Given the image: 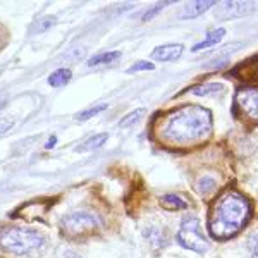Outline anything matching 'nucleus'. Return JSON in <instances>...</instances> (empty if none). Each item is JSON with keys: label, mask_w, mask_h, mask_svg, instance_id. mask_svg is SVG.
Returning a JSON list of instances; mask_svg holds the SVG:
<instances>
[{"label": "nucleus", "mask_w": 258, "mask_h": 258, "mask_svg": "<svg viewBox=\"0 0 258 258\" xmlns=\"http://www.w3.org/2000/svg\"><path fill=\"white\" fill-rule=\"evenodd\" d=\"M153 68H155V66H153L152 62L140 60V62H136V64H133L131 68L127 69V73L133 74V73H140V71H153Z\"/></svg>", "instance_id": "nucleus-22"}, {"label": "nucleus", "mask_w": 258, "mask_h": 258, "mask_svg": "<svg viewBox=\"0 0 258 258\" xmlns=\"http://www.w3.org/2000/svg\"><path fill=\"white\" fill-rule=\"evenodd\" d=\"M248 251H249V258H258V229H255V231L249 234Z\"/></svg>", "instance_id": "nucleus-21"}, {"label": "nucleus", "mask_w": 258, "mask_h": 258, "mask_svg": "<svg viewBox=\"0 0 258 258\" xmlns=\"http://www.w3.org/2000/svg\"><path fill=\"white\" fill-rule=\"evenodd\" d=\"M212 135V114L200 105H184L162 117L159 138L172 147H193Z\"/></svg>", "instance_id": "nucleus-1"}, {"label": "nucleus", "mask_w": 258, "mask_h": 258, "mask_svg": "<svg viewBox=\"0 0 258 258\" xmlns=\"http://www.w3.org/2000/svg\"><path fill=\"white\" fill-rule=\"evenodd\" d=\"M71 78H73V73H71L69 69H57L48 76V85L59 88V86L68 85L71 81Z\"/></svg>", "instance_id": "nucleus-13"}, {"label": "nucleus", "mask_w": 258, "mask_h": 258, "mask_svg": "<svg viewBox=\"0 0 258 258\" xmlns=\"http://www.w3.org/2000/svg\"><path fill=\"white\" fill-rule=\"evenodd\" d=\"M119 57H120V52L98 53V55H93L91 59H88V66H90V68H97V66H107V64H112L114 60H117Z\"/></svg>", "instance_id": "nucleus-14"}, {"label": "nucleus", "mask_w": 258, "mask_h": 258, "mask_svg": "<svg viewBox=\"0 0 258 258\" xmlns=\"http://www.w3.org/2000/svg\"><path fill=\"white\" fill-rule=\"evenodd\" d=\"M215 186H217V182H215L214 177H203L198 181L197 184V191L200 195H209L210 191L215 189Z\"/></svg>", "instance_id": "nucleus-18"}, {"label": "nucleus", "mask_w": 258, "mask_h": 258, "mask_svg": "<svg viewBox=\"0 0 258 258\" xmlns=\"http://www.w3.org/2000/svg\"><path fill=\"white\" fill-rule=\"evenodd\" d=\"M251 217L248 198L234 189H227L217 198L209 215V231L215 239H229L241 232Z\"/></svg>", "instance_id": "nucleus-2"}, {"label": "nucleus", "mask_w": 258, "mask_h": 258, "mask_svg": "<svg viewBox=\"0 0 258 258\" xmlns=\"http://www.w3.org/2000/svg\"><path fill=\"white\" fill-rule=\"evenodd\" d=\"M145 238H147V241L155 249L165 248V246H167V243H169V239H167V236H165V232L162 231V229L155 227V226L148 227L147 231H145Z\"/></svg>", "instance_id": "nucleus-10"}, {"label": "nucleus", "mask_w": 258, "mask_h": 258, "mask_svg": "<svg viewBox=\"0 0 258 258\" xmlns=\"http://www.w3.org/2000/svg\"><path fill=\"white\" fill-rule=\"evenodd\" d=\"M98 226L100 220L88 212H74L62 220V231L69 238H85L88 234H93Z\"/></svg>", "instance_id": "nucleus-5"}, {"label": "nucleus", "mask_w": 258, "mask_h": 258, "mask_svg": "<svg viewBox=\"0 0 258 258\" xmlns=\"http://www.w3.org/2000/svg\"><path fill=\"white\" fill-rule=\"evenodd\" d=\"M145 115V109H138V110H133L129 112L124 119H120L119 127H129V126H135L136 122H140L141 117Z\"/></svg>", "instance_id": "nucleus-17"}, {"label": "nucleus", "mask_w": 258, "mask_h": 258, "mask_svg": "<svg viewBox=\"0 0 258 258\" xmlns=\"http://www.w3.org/2000/svg\"><path fill=\"white\" fill-rule=\"evenodd\" d=\"M45 244L43 234L30 227H4L0 229V248L14 255H26Z\"/></svg>", "instance_id": "nucleus-3"}, {"label": "nucleus", "mask_w": 258, "mask_h": 258, "mask_svg": "<svg viewBox=\"0 0 258 258\" xmlns=\"http://www.w3.org/2000/svg\"><path fill=\"white\" fill-rule=\"evenodd\" d=\"M214 6H215L214 0H205V2L198 0V2L184 4V6H182V9H181V16H179V18H181V19H195V18H198V16H202L205 11L212 9Z\"/></svg>", "instance_id": "nucleus-9"}, {"label": "nucleus", "mask_w": 258, "mask_h": 258, "mask_svg": "<svg viewBox=\"0 0 258 258\" xmlns=\"http://www.w3.org/2000/svg\"><path fill=\"white\" fill-rule=\"evenodd\" d=\"M4 105H6V98H2V97H0V109H2Z\"/></svg>", "instance_id": "nucleus-26"}, {"label": "nucleus", "mask_w": 258, "mask_h": 258, "mask_svg": "<svg viewBox=\"0 0 258 258\" xmlns=\"http://www.w3.org/2000/svg\"><path fill=\"white\" fill-rule=\"evenodd\" d=\"M160 203H162V207H164V209H167V210H184V209H188V207H189L188 200L182 198L181 195H174V193L162 197Z\"/></svg>", "instance_id": "nucleus-11"}, {"label": "nucleus", "mask_w": 258, "mask_h": 258, "mask_svg": "<svg viewBox=\"0 0 258 258\" xmlns=\"http://www.w3.org/2000/svg\"><path fill=\"white\" fill-rule=\"evenodd\" d=\"M182 47L181 43H165V45H160L157 47L155 50L152 52V59L153 60H159V62H170V60H176L181 57Z\"/></svg>", "instance_id": "nucleus-8"}, {"label": "nucleus", "mask_w": 258, "mask_h": 258, "mask_svg": "<svg viewBox=\"0 0 258 258\" xmlns=\"http://www.w3.org/2000/svg\"><path fill=\"white\" fill-rule=\"evenodd\" d=\"M177 241L184 248L193 249L197 253H205L210 246L209 241L203 236L197 217H186L182 220L181 227L177 231Z\"/></svg>", "instance_id": "nucleus-4"}, {"label": "nucleus", "mask_w": 258, "mask_h": 258, "mask_svg": "<svg viewBox=\"0 0 258 258\" xmlns=\"http://www.w3.org/2000/svg\"><path fill=\"white\" fill-rule=\"evenodd\" d=\"M107 138H109V136H107L105 133H100V135L91 136V138L86 140L81 147H78V152H90V150H97L105 143Z\"/></svg>", "instance_id": "nucleus-16"}, {"label": "nucleus", "mask_w": 258, "mask_h": 258, "mask_svg": "<svg viewBox=\"0 0 258 258\" xmlns=\"http://www.w3.org/2000/svg\"><path fill=\"white\" fill-rule=\"evenodd\" d=\"M224 91V85L220 83H205V85H198L193 88V93L198 97H207V95H217Z\"/></svg>", "instance_id": "nucleus-15"}, {"label": "nucleus", "mask_w": 258, "mask_h": 258, "mask_svg": "<svg viewBox=\"0 0 258 258\" xmlns=\"http://www.w3.org/2000/svg\"><path fill=\"white\" fill-rule=\"evenodd\" d=\"M226 36V30H222V28H219V30H214L210 31L209 35H207L205 40H202L200 43H197L193 47V52H198V50H203V48H210L214 47V45L220 43V40Z\"/></svg>", "instance_id": "nucleus-12"}, {"label": "nucleus", "mask_w": 258, "mask_h": 258, "mask_svg": "<svg viewBox=\"0 0 258 258\" xmlns=\"http://www.w3.org/2000/svg\"><path fill=\"white\" fill-rule=\"evenodd\" d=\"M256 9L253 2H222L215 9V18L217 19H234L243 18V16L251 14Z\"/></svg>", "instance_id": "nucleus-7"}, {"label": "nucleus", "mask_w": 258, "mask_h": 258, "mask_svg": "<svg viewBox=\"0 0 258 258\" xmlns=\"http://www.w3.org/2000/svg\"><path fill=\"white\" fill-rule=\"evenodd\" d=\"M105 109H107L105 103H100V105H97V107H91V109H86V110L80 112V114H76V120H86V119L93 117V115L100 114V112L105 110Z\"/></svg>", "instance_id": "nucleus-20"}, {"label": "nucleus", "mask_w": 258, "mask_h": 258, "mask_svg": "<svg viewBox=\"0 0 258 258\" xmlns=\"http://www.w3.org/2000/svg\"><path fill=\"white\" fill-rule=\"evenodd\" d=\"M11 127H12V120H7V119L0 120V135H2V133H6L7 129H11Z\"/></svg>", "instance_id": "nucleus-24"}, {"label": "nucleus", "mask_w": 258, "mask_h": 258, "mask_svg": "<svg viewBox=\"0 0 258 258\" xmlns=\"http://www.w3.org/2000/svg\"><path fill=\"white\" fill-rule=\"evenodd\" d=\"M234 112L243 122L258 124V88L244 86L239 88L234 98Z\"/></svg>", "instance_id": "nucleus-6"}, {"label": "nucleus", "mask_w": 258, "mask_h": 258, "mask_svg": "<svg viewBox=\"0 0 258 258\" xmlns=\"http://www.w3.org/2000/svg\"><path fill=\"white\" fill-rule=\"evenodd\" d=\"M55 136H52V138H50V141H48V143H47V148H50V147H53V145H55Z\"/></svg>", "instance_id": "nucleus-25"}, {"label": "nucleus", "mask_w": 258, "mask_h": 258, "mask_svg": "<svg viewBox=\"0 0 258 258\" xmlns=\"http://www.w3.org/2000/svg\"><path fill=\"white\" fill-rule=\"evenodd\" d=\"M55 18L53 16H45V18H41L38 19V23L35 24V28H33V33H43V31H47L50 30V28L55 24Z\"/></svg>", "instance_id": "nucleus-19"}, {"label": "nucleus", "mask_w": 258, "mask_h": 258, "mask_svg": "<svg viewBox=\"0 0 258 258\" xmlns=\"http://www.w3.org/2000/svg\"><path fill=\"white\" fill-rule=\"evenodd\" d=\"M165 6H169V2H165V4H162V2H159V4H155V6H152L150 9L145 12L143 14V21H148V19H152L153 16L157 14V12H160L162 9H164Z\"/></svg>", "instance_id": "nucleus-23"}]
</instances>
